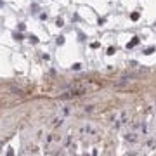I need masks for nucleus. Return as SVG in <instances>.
<instances>
[{
  "instance_id": "f257e3e1",
  "label": "nucleus",
  "mask_w": 156,
  "mask_h": 156,
  "mask_svg": "<svg viewBox=\"0 0 156 156\" xmlns=\"http://www.w3.org/2000/svg\"><path fill=\"white\" fill-rule=\"evenodd\" d=\"M62 123H64V120H62V118H54V122H52V127H61Z\"/></svg>"
}]
</instances>
